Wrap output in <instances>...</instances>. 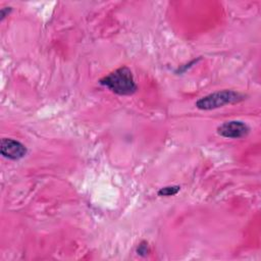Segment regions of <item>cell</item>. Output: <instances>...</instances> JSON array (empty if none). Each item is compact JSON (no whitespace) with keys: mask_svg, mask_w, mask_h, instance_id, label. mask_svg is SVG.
<instances>
[{"mask_svg":"<svg viewBox=\"0 0 261 261\" xmlns=\"http://www.w3.org/2000/svg\"><path fill=\"white\" fill-rule=\"evenodd\" d=\"M100 84L108 88L111 92L121 96L132 95L137 91L134 75L126 66H121L110 72L100 80Z\"/></svg>","mask_w":261,"mask_h":261,"instance_id":"6da1fadb","label":"cell"},{"mask_svg":"<svg viewBox=\"0 0 261 261\" xmlns=\"http://www.w3.org/2000/svg\"><path fill=\"white\" fill-rule=\"evenodd\" d=\"M244 99H245V95L239 92H236L232 90H223V91H218L200 98L196 102V106L201 110H211L218 107H222L226 104H233V103L241 102Z\"/></svg>","mask_w":261,"mask_h":261,"instance_id":"7a4b0ae2","label":"cell"},{"mask_svg":"<svg viewBox=\"0 0 261 261\" xmlns=\"http://www.w3.org/2000/svg\"><path fill=\"white\" fill-rule=\"evenodd\" d=\"M249 126L241 120H229L225 121L217 127V133L229 139H240L246 137L249 134Z\"/></svg>","mask_w":261,"mask_h":261,"instance_id":"3957f363","label":"cell"},{"mask_svg":"<svg viewBox=\"0 0 261 261\" xmlns=\"http://www.w3.org/2000/svg\"><path fill=\"white\" fill-rule=\"evenodd\" d=\"M0 152L1 155L5 158L11 160H19L25 156L28 150L25 146L20 142L13 139L4 138L0 143Z\"/></svg>","mask_w":261,"mask_h":261,"instance_id":"277c9868","label":"cell"},{"mask_svg":"<svg viewBox=\"0 0 261 261\" xmlns=\"http://www.w3.org/2000/svg\"><path fill=\"white\" fill-rule=\"evenodd\" d=\"M180 190L179 186H167L164 188H161L158 191V195L159 196H164V197H169V196H173L175 194H177Z\"/></svg>","mask_w":261,"mask_h":261,"instance_id":"5b68a950","label":"cell"},{"mask_svg":"<svg viewBox=\"0 0 261 261\" xmlns=\"http://www.w3.org/2000/svg\"><path fill=\"white\" fill-rule=\"evenodd\" d=\"M138 253L139 254H143V253H148V246L145 242L141 243V245H139V248H138Z\"/></svg>","mask_w":261,"mask_h":261,"instance_id":"8992f818","label":"cell"},{"mask_svg":"<svg viewBox=\"0 0 261 261\" xmlns=\"http://www.w3.org/2000/svg\"><path fill=\"white\" fill-rule=\"evenodd\" d=\"M11 11V8L10 7H4V8H1V19H3L9 12Z\"/></svg>","mask_w":261,"mask_h":261,"instance_id":"52a82bcc","label":"cell"}]
</instances>
